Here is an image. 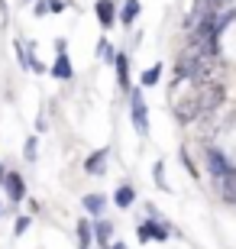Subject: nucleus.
<instances>
[{"label":"nucleus","mask_w":236,"mask_h":249,"mask_svg":"<svg viewBox=\"0 0 236 249\" xmlns=\"http://www.w3.org/2000/svg\"><path fill=\"white\" fill-rule=\"evenodd\" d=\"M207 168H210V175L217 178V181H223V178H227V172L233 165L227 162V156H223L220 149H207Z\"/></svg>","instance_id":"nucleus-1"},{"label":"nucleus","mask_w":236,"mask_h":249,"mask_svg":"<svg viewBox=\"0 0 236 249\" xmlns=\"http://www.w3.org/2000/svg\"><path fill=\"white\" fill-rule=\"evenodd\" d=\"M133 126H136L139 136L149 133V120H145V104H143V94L133 91Z\"/></svg>","instance_id":"nucleus-2"},{"label":"nucleus","mask_w":236,"mask_h":249,"mask_svg":"<svg viewBox=\"0 0 236 249\" xmlns=\"http://www.w3.org/2000/svg\"><path fill=\"white\" fill-rule=\"evenodd\" d=\"M3 188H7V197H10V201H23V197H26V181L19 178V172H7Z\"/></svg>","instance_id":"nucleus-3"},{"label":"nucleus","mask_w":236,"mask_h":249,"mask_svg":"<svg viewBox=\"0 0 236 249\" xmlns=\"http://www.w3.org/2000/svg\"><path fill=\"white\" fill-rule=\"evenodd\" d=\"M139 240L143 243H165L168 240V230H165V227H159V223L155 220H145V223H139Z\"/></svg>","instance_id":"nucleus-4"},{"label":"nucleus","mask_w":236,"mask_h":249,"mask_svg":"<svg viewBox=\"0 0 236 249\" xmlns=\"http://www.w3.org/2000/svg\"><path fill=\"white\" fill-rule=\"evenodd\" d=\"M220 197L227 204H236V165L227 172V178L220 181Z\"/></svg>","instance_id":"nucleus-5"},{"label":"nucleus","mask_w":236,"mask_h":249,"mask_svg":"<svg viewBox=\"0 0 236 249\" xmlns=\"http://www.w3.org/2000/svg\"><path fill=\"white\" fill-rule=\"evenodd\" d=\"M104 162H107V149H97L94 156H88V162H84V172L88 175H104Z\"/></svg>","instance_id":"nucleus-6"},{"label":"nucleus","mask_w":236,"mask_h":249,"mask_svg":"<svg viewBox=\"0 0 236 249\" xmlns=\"http://www.w3.org/2000/svg\"><path fill=\"white\" fill-rule=\"evenodd\" d=\"M104 207H107V197H104V194H88V197H84V211L94 213V217H100Z\"/></svg>","instance_id":"nucleus-7"},{"label":"nucleus","mask_w":236,"mask_h":249,"mask_svg":"<svg viewBox=\"0 0 236 249\" xmlns=\"http://www.w3.org/2000/svg\"><path fill=\"white\" fill-rule=\"evenodd\" d=\"M97 19L104 23V26H113V19H117V13H113V3L110 0H97Z\"/></svg>","instance_id":"nucleus-8"},{"label":"nucleus","mask_w":236,"mask_h":249,"mask_svg":"<svg viewBox=\"0 0 236 249\" xmlns=\"http://www.w3.org/2000/svg\"><path fill=\"white\" fill-rule=\"evenodd\" d=\"M52 74L55 78H65V81H68V78H72V62H68V55H65V52H58V58H55V65H52Z\"/></svg>","instance_id":"nucleus-9"},{"label":"nucleus","mask_w":236,"mask_h":249,"mask_svg":"<svg viewBox=\"0 0 236 249\" xmlns=\"http://www.w3.org/2000/svg\"><path fill=\"white\" fill-rule=\"evenodd\" d=\"M110 236H113L110 220H97V223H94V240H97L100 246H110Z\"/></svg>","instance_id":"nucleus-10"},{"label":"nucleus","mask_w":236,"mask_h":249,"mask_svg":"<svg viewBox=\"0 0 236 249\" xmlns=\"http://www.w3.org/2000/svg\"><path fill=\"white\" fill-rule=\"evenodd\" d=\"M113 62H117V78H120V88L127 91V88H129V58H127V55H117Z\"/></svg>","instance_id":"nucleus-11"},{"label":"nucleus","mask_w":236,"mask_h":249,"mask_svg":"<svg viewBox=\"0 0 236 249\" xmlns=\"http://www.w3.org/2000/svg\"><path fill=\"white\" fill-rule=\"evenodd\" d=\"M113 201H117V207H129V204L136 201V191H133L129 185H120L117 194H113Z\"/></svg>","instance_id":"nucleus-12"},{"label":"nucleus","mask_w":236,"mask_h":249,"mask_svg":"<svg viewBox=\"0 0 236 249\" xmlns=\"http://www.w3.org/2000/svg\"><path fill=\"white\" fill-rule=\"evenodd\" d=\"M78 243H81V249H88L94 243V230H91V223H88V220L78 223Z\"/></svg>","instance_id":"nucleus-13"},{"label":"nucleus","mask_w":236,"mask_h":249,"mask_svg":"<svg viewBox=\"0 0 236 249\" xmlns=\"http://www.w3.org/2000/svg\"><path fill=\"white\" fill-rule=\"evenodd\" d=\"M159 78H162V65H152L149 71H143V88H152V84H159Z\"/></svg>","instance_id":"nucleus-14"},{"label":"nucleus","mask_w":236,"mask_h":249,"mask_svg":"<svg viewBox=\"0 0 236 249\" xmlns=\"http://www.w3.org/2000/svg\"><path fill=\"white\" fill-rule=\"evenodd\" d=\"M136 17H139V0H127V3H123V13H120V19H123V23H133Z\"/></svg>","instance_id":"nucleus-15"},{"label":"nucleus","mask_w":236,"mask_h":249,"mask_svg":"<svg viewBox=\"0 0 236 249\" xmlns=\"http://www.w3.org/2000/svg\"><path fill=\"white\" fill-rule=\"evenodd\" d=\"M46 10H52V0H39L36 3V17H46Z\"/></svg>","instance_id":"nucleus-16"},{"label":"nucleus","mask_w":236,"mask_h":249,"mask_svg":"<svg viewBox=\"0 0 236 249\" xmlns=\"http://www.w3.org/2000/svg\"><path fill=\"white\" fill-rule=\"evenodd\" d=\"M26 227H29V217H19V220L13 223V230H17V236H19L23 230H26Z\"/></svg>","instance_id":"nucleus-17"},{"label":"nucleus","mask_w":236,"mask_h":249,"mask_svg":"<svg viewBox=\"0 0 236 249\" xmlns=\"http://www.w3.org/2000/svg\"><path fill=\"white\" fill-rule=\"evenodd\" d=\"M26 159H36V139H29V142H26Z\"/></svg>","instance_id":"nucleus-18"},{"label":"nucleus","mask_w":236,"mask_h":249,"mask_svg":"<svg viewBox=\"0 0 236 249\" xmlns=\"http://www.w3.org/2000/svg\"><path fill=\"white\" fill-rule=\"evenodd\" d=\"M110 249H127V246H123V243H113V246H110Z\"/></svg>","instance_id":"nucleus-19"}]
</instances>
